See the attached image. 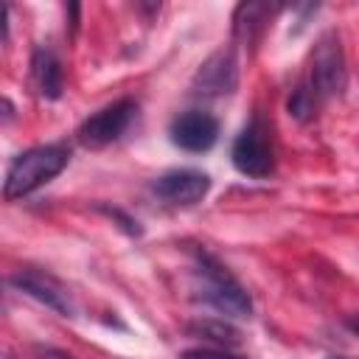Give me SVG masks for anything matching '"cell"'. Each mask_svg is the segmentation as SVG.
Wrapping results in <instances>:
<instances>
[{
  "mask_svg": "<svg viewBox=\"0 0 359 359\" xmlns=\"http://www.w3.org/2000/svg\"><path fill=\"white\" fill-rule=\"evenodd\" d=\"M314 109H317V95L311 93L309 81H300V84L289 93V98H286V112H289V118L306 123V121L314 118Z\"/></svg>",
  "mask_w": 359,
  "mask_h": 359,
  "instance_id": "cell-13",
  "label": "cell"
},
{
  "mask_svg": "<svg viewBox=\"0 0 359 359\" xmlns=\"http://www.w3.org/2000/svg\"><path fill=\"white\" fill-rule=\"evenodd\" d=\"M67 163H70V149L65 143H45V146H34V149L17 154L6 171L3 196L8 202H14V199L34 194L36 188H42L45 182L59 177L67 168Z\"/></svg>",
  "mask_w": 359,
  "mask_h": 359,
  "instance_id": "cell-2",
  "label": "cell"
},
{
  "mask_svg": "<svg viewBox=\"0 0 359 359\" xmlns=\"http://www.w3.org/2000/svg\"><path fill=\"white\" fill-rule=\"evenodd\" d=\"M309 87L317 95V101L339 98L348 87V67L345 53L337 31H323L314 50H311V67H309Z\"/></svg>",
  "mask_w": 359,
  "mask_h": 359,
  "instance_id": "cell-3",
  "label": "cell"
},
{
  "mask_svg": "<svg viewBox=\"0 0 359 359\" xmlns=\"http://www.w3.org/2000/svg\"><path fill=\"white\" fill-rule=\"evenodd\" d=\"M3 109H6V112H3V121L8 123V121L14 118V107H11V101H8V98H3Z\"/></svg>",
  "mask_w": 359,
  "mask_h": 359,
  "instance_id": "cell-18",
  "label": "cell"
},
{
  "mask_svg": "<svg viewBox=\"0 0 359 359\" xmlns=\"http://www.w3.org/2000/svg\"><path fill=\"white\" fill-rule=\"evenodd\" d=\"M151 191L168 205H196L210 191V177L199 168H171L151 182Z\"/></svg>",
  "mask_w": 359,
  "mask_h": 359,
  "instance_id": "cell-9",
  "label": "cell"
},
{
  "mask_svg": "<svg viewBox=\"0 0 359 359\" xmlns=\"http://www.w3.org/2000/svg\"><path fill=\"white\" fill-rule=\"evenodd\" d=\"M185 334L194 339H202L208 348H238L241 345V334L233 323L219 320V317H196L185 325Z\"/></svg>",
  "mask_w": 359,
  "mask_h": 359,
  "instance_id": "cell-12",
  "label": "cell"
},
{
  "mask_svg": "<svg viewBox=\"0 0 359 359\" xmlns=\"http://www.w3.org/2000/svg\"><path fill=\"white\" fill-rule=\"evenodd\" d=\"M36 353H39V359H76V356H70L59 348H36Z\"/></svg>",
  "mask_w": 359,
  "mask_h": 359,
  "instance_id": "cell-16",
  "label": "cell"
},
{
  "mask_svg": "<svg viewBox=\"0 0 359 359\" xmlns=\"http://www.w3.org/2000/svg\"><path fill=\"white\" fill-rule=\"evenodd\" d=\"M328 359H345V356H328Z\"/></svg>",
  "mask_w": 359,
  "mask_h": 359,
  "instance_id": "cell-19",
  "label": "cell"
},
{
  "mask_svg": "<svg viewBox=\"0 0 359 359\" xmlns=\"http://www.w3.org/2000/svg\"><path fill=\"white\" fill-rule=\"evenodd\" d=\"M345 325H348V331H353V334L359 337V314H351V317H345Z\"/></svg>",
  "mask_w": 359,
  "mask_h": 359,
  "instance_id": "cell-17",
  "label": "cell"
},
{
  "mask_svg": "<svg viewBox=\"0 0 359 359\" xmlns=\"http://www.w3.org/2000/svg\"><path fill=\"white\" fill-rule=\"evenodd\" d=\"M275 11H278V6H269V3H241V6H236V11H233V36L241 45H258V39L266 31Z\"/></svg>",
  "mask_w": 359,
  "mask_h": 359,
  "instance_id": "cell-11",
  "label": "cell"
},
{
  "mask_svg": "<svg viewBox=\"0 0 359 359\" xmlns=\"http://www.w3.org/2000/svg\"><path fill=\"white\" fill-rule=\"evenodd\" d=\"M194 278H196V297L205 300L224 317L247 320L252 317V297L250 292L233 278V272L208 250L194 252Z\"/></svg>",
  "mask_w": 359,
  "mask_h": 359,
  "instance_id": "cell-1",
  "label": "cell"
},
{
  "mask_svg": "<svg viewBox=\"0 0 359 359\" xmlns=\"http://www.w3.org/2000/svg\"><path fill=\"white\" fill-rule=\"evenodd\" d=\"M180 359H244V356H236V353L227 351V348H208V345H202V348L182 351Z\"/></svg>",
  "mask_w": 359,
  "mask_h": 359,
  "instance_id": "cell-15",
  "label": "cell"
},
{
  "mask_svg": "<svg viewBox=\"0 0 359 359\" xmlns=\"http://www.w3.org/2000/svg\"><path fill=\"white\" fill-rule=\"evenodd\" d=\"M135 115H137V101L118 98V101L101 107L98 112H93L90 118H84L76 129V137L84 149H104V146L115 143L129 129Z\"/></svg>",
  "mask_w": 359,
  "mask_h": 359,
  "instance_id": "cell-5",
  "label": "cell"
},
{
  "mask_svg": "<svg viewBox=\"0 0 359 359\" xmlns=\"http://www.w3.org/2000/svg\"><path fill=\"white\" fill-rule=\"evenodd\" d=\"M8 283H11L17 292H22V294L39 300L42 306H48V309H53V311H59V314H65V317H70V314L76 311V306H73L67 289H65L53 275L42 272V269L22 266V269H17L14 275H8Z\"/></svg>",
  "mask_w": 359,
  "mask_h": 359,
  "instance_id": "cell-8",
  "label": "cell"
},
{
  "mask_svg": "<svg viewBox=\"0 0 359 359\" xmlns=\"http://www.w3.org/2000/svg\"><path fill=\"white\" fill-rule=\"evenodd\" d=\"M230 160L236 171L250 180H264L275 171V149H272L269 126L264 123L261 115H252V121L236 135Z\"/></svg>",
  "mask_w": 359,
  "mask_h": 359,
  "instance_id": "cell-4",
  "label": "cell"
},
{
  "mask_svg": "<svg viewBox=\"0 0 359 359\" xmlns=\"http://www.w3.org/2000/svg\"><path fill=\"white\" fill-rule=\"evenodd\" d=\"M98 210L104 213V216H109V219H115L118 222V227L123 230V233H129V236H140V224H137V219H132L129 213H123L121 208H109V205H98Z\"/></svg>",
  "mask_w": 359,
  "mask_h": 359,
  "instance_id": "cell-14",
  "label": "cell"
},
{
  "mask_svg": "<svg viewBox=\"0 0 359 359\" xmlns=\"http://www.w3.org/2000/svg\"><path fill=\"white\" fill-rule=\"evenodd\" d=\"M191 87L196 95H208V98L230 95L238 87V59L233 48H219L216 53H210L199 65Z\"/></svg>",
  "mask_w": 359,
  "mask_h": 359,
  "instance_id": "cell-7",
  "label": "cell"
},
{
  "mask_svg": "<svg viewBox=\"0 0 359 359\" xmlns=\"http://www.w3.org/2000/svg\"><path fill=\"white\" fill-rule=\"evenodd\" d=\"M31 84H34L36 95L45 98V101L62 98V90H65L62 62H59V56H56L50 48H45V45H36L34 53H31Z\"/></svg>",
  "mask_w": 359,
  "mask_h": 359,
  "instance_id": "cell-10",
  "label": "cell"
},
{
  "mask_svg": "<svg viewBox=\"0 0 359 359\" xmlns=\"http://www.w3.org/2000/svg\"><path fill=\"white\" fill-rule=\"evenodd\" d=\"M168 137L182 151L202 154L219 140V118L208 109H185L171 121Z\"/></svg>",
  "mask_w": 359,
  "mask_h": 359,
  "instance_id": "cell-6",
  "label": "cell"
}]
</instances>
